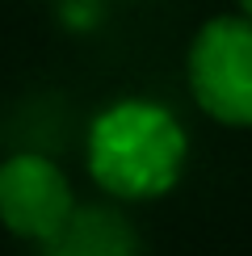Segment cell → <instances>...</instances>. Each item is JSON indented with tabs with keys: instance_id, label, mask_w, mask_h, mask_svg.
I'll return each instance as SVG.
<instances>
[{
	"instance_id": "cell-1",
	"label": "cell",
	"mask_w": 252,
	"mask_h": 256,
	"mask_svg": "<svg viewBox=\"0 0 252 256\" xmlns=\"http://www.w3.org/2000/svg\"><path fill=\"white\" fill-rule=\"evenodd\" d=\"M185 130L156 101H114L88 126V176L122 202H147L176 185Z\"/></svg>"
},
{
	"instance_id": "cell-2",
	"label": "cell",
	"mask_w": 252,
	"mask_h": 256,
	"mask_svg": "<svg viewBox=\"0 0 252 256\" xmlns=\"http://www.w3.org/2000/svg\"><path fill=\"white\" fill-rule=\"evenodd\" d=\"M189 92L214 122L252 126V17H214L198 30Z\"/></svg>"
},
{
	"instance_id": "cell-3",
	"label": "cell",
	"mask_w": 252,
	"mask_h": 256,
	"mask_svg": "<svg viewBox=\"0 0 252 256\" xmlns=\"http://www.w3.org/2000/svg\"><path fill=\"white\" fill-rule=\"evenodd\" d=\"M76 214V194L55 160L17 152L0 164V222L21 240H50Z\"/></svg>"
},
{
	"instance_id": "cell-4",
	"label": "cell",
	"mask_w": 252,
	"mask_h": 256,
	"mask_svg": "<svg viewBox=\"0 0 252 256\" xmlns=\"http://www.w3.org/2000/svg\"><path fill=\"white\" fill-rule=\"evenodd\" d=\"M38 256H139V231L114 206H76L55 236L38 244Z\"/></svg>"
},
{
	"instance_id": "cell-5",
	"label": "cell",
	"mask_w": 252,
	"mask_h": 256,
	"mask_svg": "<svg viewBox=\"0 0 252 256\" xmlns=\"http://www.w3.org/2000/svg\"><path fill=\"white\" fill-rule=\"evenodd\" d=\"M240 8H244V17H252V0H240Z\"/></svg>"
}]
</instances>
